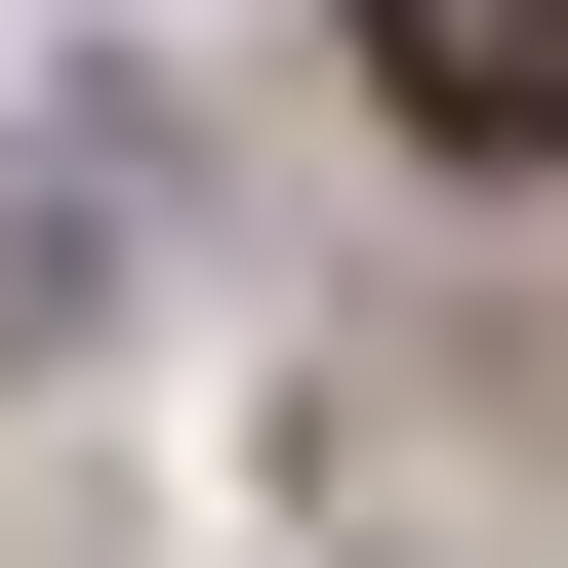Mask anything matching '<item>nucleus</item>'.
<instances>
[{"label":"nucleus","mask_w":568,"mask_h":568,"mask_svg":"<svg viewBox=\"0 0 568 568\" xmlns=\"http://www.w3.org/2000/svg\"><path fill=\"white\" fill-rule=\"evenodd\" d=\"M406 41V122H447V163H568V0H366Z\"/></svg>","instance_id":"nucleus-1"}]
</instances>
